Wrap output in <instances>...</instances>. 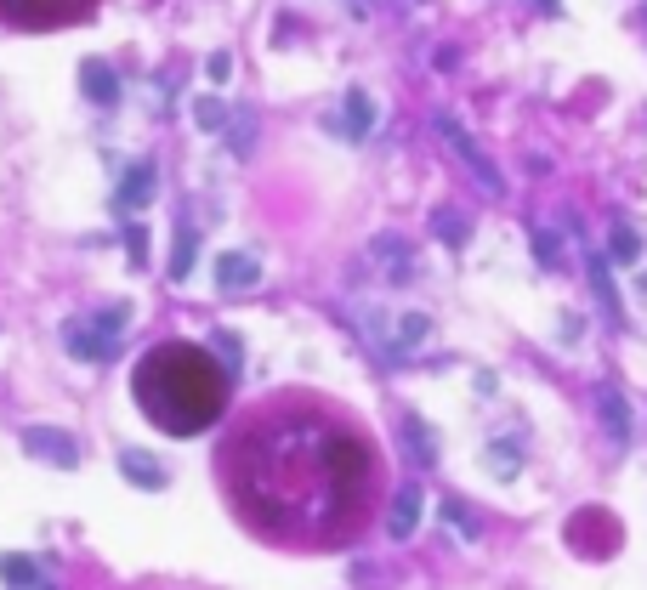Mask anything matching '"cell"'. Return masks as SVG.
Here are the masks:
<instances>
[{"label":"cell","mask_w":647,"mask_h":590,"mask_svg":"<svg viewBox=\"0 0 647 590\" xmlns=\"http://www.w3.org/2000/svg\"><path fill=\"white\" fill-rule=\"evenodd\" d=\"M369 443L318 409H273L228 449V488L250 528L330 539L358 522L369 494Z\"/></svg>","instance_id":"1"},{"label":"cell","mask_w":647,"mask_h":590,"mask_svg":"<svg viewBox=\"0 0 647 590\" xmlns=\"http://www.w3.org/2000/svg\"><path fill=\"white\" fill-rule=\"evenodd\" d=\"M137 403L159 432L193 437L228 403V375L216 369V358L188 341H165L137 364Z\"/></svg>","instance_id":"2"},{"label":"cell","mask_w":647,"mask_h":590,"mask_svg":"<svg viewBox=\"0 0 647 590\" xmlns=\"http://www.w3.org/2000/svg\"><path fill=\"white\" fill-rule=\"evenodd\" d=\"M131 330V307L125 301H114V307H103L97 318H74L69 330H63V347L74 352V358H91V364H103V358H114V347H120V335Z\"/></svg>","instance_id":"3"},{"label":"cell","mask_w":647,"mask_h":590,"mask_svg":"<svg viewBox=\"0 0 647 590\" xmlns=\"http://www.w3.org/2000/svg\"><path fill=\"white\" fill-rule=\"evenodd\" d=\"M438 137L449 142V148H455L460 159H466V171H472V176H477V182H483L489 193H506V176L494 171V159L483 154V148H477V137H472V131H466V125L455 120V114H438Z\"/></svg>","instance_id":"4"},{"label":"cell","mask_w":647,"mask_h":590,"mask_svg":"<svg viewBox=\"0 0 647 590\" xmlns=\"http://www.w3.org/2000/svg\"><path fill=\"white\" fill-rule=\"evenodd\" d=\"M23 449L35 454V460H46V466H80V443H74L69 432H57V426H29L23 432Z\"/></svg>","instance_id":"5"},{"label":"cell","mask_w":647,"mask_h":590,"mask_svg":"<svg viewBox=\"0 0 647 590\" xmlns=\"http://www.w3.org/2000/svg\"><path fill=\"white\" fill-rule=\"evenodd\" d=\"M0 12L18 23H57V18L86 12V0H0Z\"/></svg>","instance_id":"6"},{"label":"cell","mask_w":647,"mask_h":590,"mask_svg":"<svg viewBox=\"0 0 647 590\" xmlns=\"http://www.w3.org/2000/svg\"><path fill=\"white\" fill-rule=\"evenodd\" d=\"M262 278V261L245 256V250H228V256H216V284L222 290H250Z\"/></svg>","instance_id":"7"},{"label":"cell","mask_w":647,"mask_h":590,"mask_svg":"<svg viewBox=\"0 0 647 590\" xmlns=\"http://www.w3.org/2000/svg\"><path fill=\"white\" fill-rule=\"evenodd\" d=\"M120 477L137 488H165V466L148 449H120Z\"/></svg>","instance_id":"8"},{"label":"cell","mask_w":647,"mask_h":590,"mask_svg":"<svg viewBox=\"0 0 647 590\" xmlns=\"http://www.w3.org/2000/svg\"><path fill=\"white\" fill-rule=\"evenodd\" d=\"M148 199H154V165H148V159H137V165L120 176V205L125 210H142Z\"/></svg>","instance_id":"9"},{"label":"cell","mask_w":647,"mask_h":590,"mask_svg":"<svg viewBox=\"0 0 647 590\" xmlns=\"http://www.w3.org/2000/svg\"><path fill=\"white\" fill-rule=\"evenodd\" d=\"M420 522V488H398V500H392V511H386V534L392 539H409Z\"/></svg>","instance_id":"10"},{"label":"cell","mask_w":647,"mask_h":590,"mask_svg":"<svg viewBox=\"0 0 647 590\" xmlns=\"http://www.w3.org/2000/svg\"><path fill=\"white\" fill-rule=\"evenodd\" d=\"M341 131H347L352 142H364L369 131H375V103H369L364 91H347V103H341Z\"/></svg>","instance_id":"11"},{"label":"cell","mask_w":647,"mask_h":590,"mask_svg":"<svg viewBox=\"0 0 647 590\" xmlns=\"http://www.w3.org/2000/svg\"><path fill=\"white\" fill-rule=\"evenodd\" d=\"M369 250L386 261V273H392V278H415V250H409L398 233H381V239L369 244Z\"/></svg>","instance_id":"12"},{"label":"cell","mask_w":647,"mask_h":590,"mask_svg":"<svg viewBox=\"0 0 647 590\" xmlns=\"http://www.w3.org/2000/svg\"><path fill=\"white\" fill-rule=\"evenodd\" d=\"M596 409H602V426H608L613 443H630V409H625V398H619L613 386H602V392H596Z\"/></svg>","instance_id":"13"},{"label":"cell","mask_w":647,"mask_h":590,"mask_svg":"<svg viewBox=\"0 0 647 590\" xmlns=\"http://www.w3.org/2000/svg\"><path fill=\"white\" fill-rule=\"evenodd\" d=\"M80 86H86L91 103H103V108L120 97V86H114V69H108V63H80Z\"/></svg>","instance_id":"14"},{"label":"cell","mask_w":647,"mask_h":590,"mask_svg":"<svg viewBox=\"0 0 647 590\" xmlns=\"http://www.w3.org/2000/svg\"><path fill=\"white\" fill-rule=\"evenodd\" d=\"M403 437H409V454H415V466H432L438 449H432V426L420 415H403Z\"/></svg>","instance_id":"15"},{"label":"cell","mask_w":647,"mask_h":590,"mask_svg":"<svg viewBox=\"0 0 647 590\" xmlns=\"http://www.w3.org/2000/svg\"><path fill=\"white\" fill-rule=\"evenodd\" d=\"M483 466H489L494 477H517V471H523V454H517V443H511V437H494L489 454H483Z\"/></svg>","instance_id":"16"},{"label":"cell","mask_w":647,"mask_h":590,"mask_svg":"<svg viewBox=\"0 0 647 590\" xmlns=\"http://www.w3.org/2000/svg\"><path fill=\"white\" fill-rule=\"evenodd\" d=\"M0 579H6L12 590H29V585H40V568L29 562V556L12 551V556H0Z\"/></svg>","instance_id":"17"},{"label":"cell","mask_w":647,"mask_h":590,"mask_svg":"<svg viewBox=\"0 0 647 590\" xmlns=\"http://www.w3.org/2000/svg\"><path fill=\"white\" fill-rule=\"evenodd\" d=\"M426 330H432V318H426V313H403L398 318V335H392V352L420 347V341H426Z\"/></svg>","instance_id":"18"},{"label":"cell","mask_w":647,"mask_h":590,"mask_svg":"<svg viewBox=\"0 0 647 590\" xmlns=\"http://www.w3.org/2000/svg\"><path fill=\"white\" fill-rule=\"evenodd\" d=\"M193 250H199V233H193V227H182V233H176V256H171V278H188L193 273Z\"/></svg>","instance_id":"19"},{"label":"cell","mask_w":647,"mask_h":590,"mask_svg":"<svg viewBox=\"0 0 647 590\" xmlns=\"http://www.w3.org/2000/svg\"><path fill=\"white\" fill-rule=\"evenodd\" d=\"M608 250H613V261H636V256H642V239H636V227H613Z\"/></svg>","instance_id":"20"},{"label":"cell","mask_w":647,"mask_h":590,"mask_svg":"<svg viewBox=\"0 0 647 590\" xmlns=\"http://www.w3.org/2000/svg\"><path fill=\"white\" fill-rule=\"evenodd\" d=\"M432 233H438V239H449L455 250L466 244V222H460L455 210H438V216H432Z\"/></svg>","instance_id":"21"},{"label":"cell","mask_w":647,"mask_h":590,"mask_svg":"<svg viewBox=\"0 0 647 590\" xmlns=\"http://www.w3.org/2000/svg\"><path fill=\"white\" fill-rule=\"evenodd\" d=\"M193 120L205 125V131H222V125H228V108L216 103V97H199V103H193Z\"/></svg>","instance_id":"22"},{"label":"cell","mask_w":647,"mask_h":590,"mask_svg":"<svg viewBox=\"0 0 647 590\" xmlns=\"http://www.w3.org/2000/svg\"><path fill=\"white\" fill-rule=\"evenodd\" d=\"M591 284H596V295H602V307L619 313V295H613V278H608V261H602V256L591 261Z\"/></svg>","instance_id":"23"},{"label":"cell","mask_w":647,"mask_h":590,"mask_svg":"<svg viewBox=\"0 0 647 590\" xmlns=\"http://www.w3.org/2000/svg\"><path fill=\"white\" fill-rule=\"evenodd\" d=\"M443 517L460 528V539H477V517H472V511H466L460 500H443Z\"/></svg>","instance_id":"24"},{"label":"cell","mask_w":647,"mask_h":590,"mask_svg":"<svg viewBox=\"0 0 647 590\" xmlns=\"http://www.w3.org/2000/svg\"><path fill=\"white\" fill-rule=\"evenodd\" d=\"M205 74L216 80V86H222V80L233 74V57H228V52H210V57H205Z\"/></svg>","instance_id":"25"},{"label":"cell","mask_w":647,"mask_h":590,"mask_svg":"<svg viewBox=\"0 0 647 590\" xmlns=\"http://www.w3.org/2000/svg\"><path fill=\"white\" fill-rule=\"evenodd\" d=\"M125 244H131V261H137V267H142V261H148V233H142L137 222L125 227Z\"/></svg>","instance_id":"26"},{"label":"cell","mask_w":647,"mask_h":590,"mask_svg":"<svg viewBox=\"0 0 647 590\" xmlns=\"http://www.w3.org/2000/svg\"><path fill=\"white\" fill-rule=\"evenodd\" d=\"M534 250H540V261H545V267H557V239H551L545 227L534 233Z\"/></svg>","instance_id":"27"},{"label":"cell","mask_w":647,"mask_h":590,"mask_svg":"<svg viewBox=\"0 0 647 590\" xmlns=\"http://www.w3.org/2000/svg\"><path fill=\"white\" fill-rule=\"evenodd\" d=\"M233 154H250V120L233 125Z\"/></svg>","instance_id":"28"},{"label":"cell","mask_w":647,"mask_h":590,"mask_svg":"<svg viewBox=\"0 0 647 590\" xmlns=\"http://www.w3.org/2000/svg\"><path fill=\"white\" fill-rule=\"evenodd\" d=\"M216 347H222V358H228V369H239V341H233V335H216Z\"/></svg>","instance_id":"29"},{"label":"cell","mask_w":647,"mask_h":590,"mask_svg":"<svg viewBox=\"0 0 647 590\" xmlns=\"http://www.w3.org/2000/svg\"><path fill=\"white\" fill-rule=\"evenodd\" d=\"M35 590H52V585H46V579H40V585H35Z\"/></svg>","instance_id":"30"}]
</instances>
